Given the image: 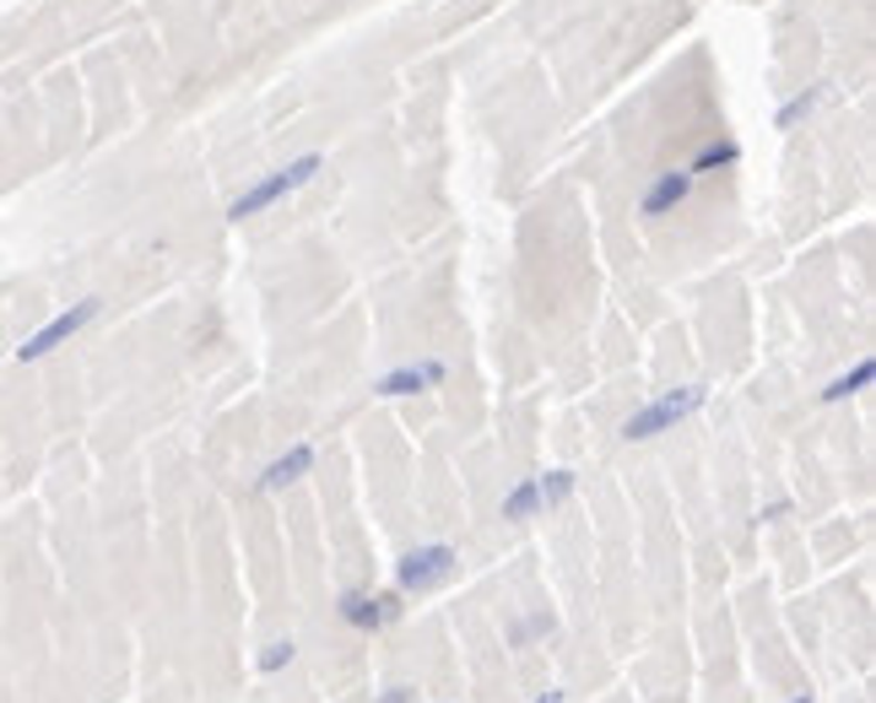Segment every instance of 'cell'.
Masks as SVG:
<instances>
[{
    "label": "cell",
    "mask_w": 876,
    "mask_h": 703,
    "mask_svg": "<svg viewBox=\"0 0 876 703\" xmlns=\"http://www.w3.org/2000/svg\"><path fill=\"white\" fill-rule=\"evenodd\" d=\"M574 482H580V476H574L568 465H557V471H542V476H536V488H542V509H557L563 498L574 493Z\"/></svg>",
    "instance_id": "obj_11"
},
{
    "label": "cell",
    "mask_w": 876,
    "mask_h": 703,
    "mask_svg": "<svg viewBox=\"0 0 876 703\" xmlns=\"http://www.w3.org/2000/svg\"><path fill=\"white\" fill-rule=\"evenodd\" d=\"M872 379H876V363H872V358H860L855 369H849V373H838L834 384L823 390V401H849V395H855V390H866Z\"/></svg>",
    "instance_id": "obj_10"
},
{
    "label": "cell",
    "mask_w": 876,
    "mask_h": 703,
    "mask_svg": "<svg viewBox=\"0 0 876 703\" xmlns=\"http://www.w3.org/2000/svg\"><path fill=\"white\" fill-rule=\"evenodd\" d=\"M320 168H325V158H320V152H303V158H292L288 168H276V173L254 179L250 190H244V195H239V201L228 207V217H233V222H244V217H260L265 207H276L282 195L303 190V184H309V179H314Z\"/></svg>",
    "instance_id": "obj_1"
},
{
    "label": "cell",
    "mask_w": 876,
    "mask_h": 703,
    "mask_svg": "<svg viewBox=\"0 0 876 703\" xmlns=\"http://www.w3.org/2000/svg\"><path fill=\"white\" fill-rule=\"evenodd\" d=\"M687 195H693V173H687V168H666V173L644 190L638 207H644V217H666V211H676Z\"/></svg>",
    "instance_id": "obj_5"
},
{
    "label": "cell",
    "mask_w": 876,
    "mask_h": 703,
    "mask_svg": "<svg viewBox=\"0 0 876 703\" xmlns=\"http://www.w3.org/2000/svg\"><path fill=\"white\" fill-rule=\"evenodd\" d=\"M450 569H455V546L433 541V546H412L395 563V580H401V590H433L439 580H450Z\"/></svg>",
    "instance_id": "obj_4"
},
{
    "label": "cell",
    "mask_w": 876,
    "mask_h": 703,
    "mask_svg": "<svg viewBox=\"0 0 876 703\" xmlns=\"http://www.w3.org/2000/svg\"><path fill=\"white\" fill-rule=\"evenodd\" d=\"M309 465H314V450H309V444H292L288 455H276L265 471H260V493H282V488H292L298 476H309Z\"/></svg>",
    "instance_id": "obj_6"
},
{
    "label": "cell",
    "mask_w": 876,
    "mask_h": 703,
    "mask_svg": "<svg viewBox=\"0 0 876 703\" xmlns=\"http://www.w3.org/2000/svg\"><path fill=\"white\" fill-rule=\"evenodd\" d=\"M379 703H412V687H395V693H384Z\"/></svg>",
    "instance_id": "obj_15"
},
{
    "label": "cell",
    "mask_w": 876,
    "mask_h": 703,
    "mask_svg": "<svg viewBox=\"0 0 876 703\" xmlns=\"http://www.w3.org/2000/svg\"><path fill=\"white\" fill-rule=\"evenodd\" d=\"M292 655H298V644H292V639H282V644H271V650L260 655V671H282Z\"/></svg>",
    "instance_id": "obj_14"
},
{
    "label": "cell",
    "mask_w": 876,
    "mask_h": 703,
    "mask_svg": "<svg viewBox=\"0 0 876 703\" xmlns=\"http://www.w3.org/2000/svg\"><path fill=\"white\" fill-rule=\"evenodd\" d=\"M103 314V298H82V303H71V309H60L49 325H39V331L28 335L22 347H17V363H43L54 347H66L71 335H82L92 320Z\"/></svg>",
    "instance_id": "obj_3"
},
{
    "label": "cell",
    "mask_w": 876,
    "mask_h": 703,
    "mask_svg": "<svg viewBox=\"0 0 876 703\" xmlns=\"http://www.w3.org/2000/svg\"><path fill=\"white\" fill-rule=\"evenodd\" d=\"M709 401V390L704 384H682V390H666L661 401H650V406H638V412L623 422V439L627 444H644V439H661V433H671L682 416H693L698 406Z\"/></svg>",
    "instance_id": "obj_2"
},
{
    "label": "cell",
    "mask_w": 876,
    "mask_h": 703,
    "mask_svg": "<svg viewBox=\"0 0 876 703\" xmlns=\"http://www.w3.org/2000/svg\"><path fill=\"white\" fill-rule=\"evenodd\" d=\"M433 384H444V363H412V369H395V373H384L374 390H379V395H422V390H433Z\"/></svg>",
    "instance_id": "obj_7"
},
{
    "label": "cell",
    "mask_w": 876,
    "mask_h": 703,
    "mask_svg": "<svg viewBox=\"0 0 876 703\" xmlns=\"http://www.w3.org/2000/svg\"><path fill=\"white\" fill-rule=\"evenodd\" d=\"M542 703H563V693H546V699Z\"/></svg>",
    "instance_id": "obj_16"
},
{
    "label": "cell",
    "mask_w": 876,
    "mask_h": 703,
    "mask_svg": "<svg viewBox=\"0 0 876 703\" xmlns=\"http://www.w3.org/2000/svg\"><path fill=\"white\" fill-rule=\"evenodd\" d=\"M531 514H542V488H536V476H525L514 493L503 498V520H531Z\"/></svg>",
    "instance_id": "obj_9"
},
{
    "label": "cell",
    "mask_w": 876,
    "mask_h": 703,
    "mask_svg": "<svg viewBox=\"0 0 876 703\" xmlns=\"http://www.w3.org/2000/svg\"><path fill=\"white\" fill-rule=\"evenodd\" d=\"M736 158H742V147H736V141H714V147H704V152H698V163L687 168V173L698 179V173H714V168H731Z\"/></svg>",
    "instance_id": "obj_13"
},
{
    "label": "cell",
    "mask_w": 876,
    "mask_h": 703,
    "mask_svg": "<svg viewBox=\"0 0 876 703\" xmlns=\"http://www.w3.org/2000/svg\"><path fill=\"white\" fill-rule=\"evenodd\" d=\"M817 103H823V87H806V92H795L791 103H785V109L774 114V124H779V130H795V124L806 120V114H812Z\"/></svg>",
    "instance_id": "obj_12"
},
{
    "label": "cell",
    "mask_w": 876,
    "mask_h": 703,
    "mask_svg": "<svg viewBox=\"0 0 876 703\" xmlns=\"http://www.w3.org/2000/svg\"><path fill=\"white\" fill-rule=\"evenodd\" d=\"M791 703H812V699H806V693H801V699H791Z\"/></svg>",
    "instance_id": "obj_17"
},
{
    "label": "cell",
    "mask_w": 876,
    "mask_h": 703,
    "mask_svg": "<svg viewBox=\"0 0 876 703\" xmlns=\"http://www.w3.org/2000/svg\"><path fill=\"white\" fill-rule=\"evenodd\" d=\"M341 617L352 622V627H379V622L390 617V601H374V595H346V601H341Z\"/></svg>",
    "instance_id": "obj_8"
}]
</instances>
